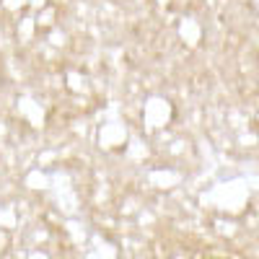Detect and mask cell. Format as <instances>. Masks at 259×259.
Returning <instances> with one entry per match:
<instances>
[{
    "label": "cell",
    "mask_w": 259,
    "mask_h": 259,
    "mask_svg": "<svg viewBox=\"0 0 259 259\" xmlns=\"http://www.w3.org/2000/svg\"><path fill=\"white\" fill-rule=\"evenodd\" d=\"M200 259H231V256H223V254H205Z\"/></svg>",
    "instance_id": "1"
}]
</instances>
